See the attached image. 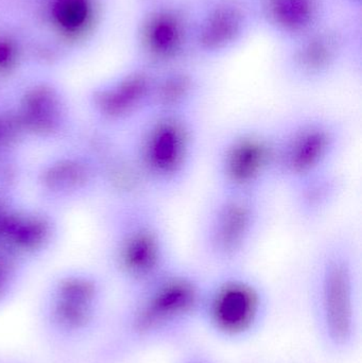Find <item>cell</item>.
<instances>
[{
    "mask_svg": "<svg viewBox=\"0 0 362 363\" xmlns=\"http://www.w3.org/2000/svg\"><path fill=\"white\" fill-rule=\"evenodd\" d=\"M315 332L333 355H346L361 338L359 264L353 239L335 234L321 243L310 273Z\"/></svg>",
    "mask_w": 362,
    "mask_h": 363,
    "instance_id": "obj_1",
    "label": "cell"
},
{
    "mask_svg": "<svg viewBox=\"0 0 362 363\" xmlns=\"http://www.w3.org/2000/svg\"><path fill=\"white\" fill-rule=\"evenodd\" d=\"M206 279L184 264H170L137 290L121 323L125 347H152L174 342L199 323Z\"/></svg>",
    "mask_w": 362,
    "mask_h": 363,
    "instance_id": "obj_2",
    "label": "cell"
},
{
    "mask_svg": "<svg viewBox=\"0 0 362 363\" xmlns=\"http://www.w3.org/2000/svg\"><path fill=\"white\" fill-rule=\"evenodd\" d=\"M269 315L267 288L242 267L221 269L206 279L199 324L217 340L247 342L265 328Z\"/></svg>",
    "mask_w": 362,
    "mask_h": 363,
    "instance_id": "obj_3",
    "label": "cell"
},
{
    "mask_svg": "<svg viewBox=\"0 0 362 363\" xmlns=\"http://www.w3.org/2000/svg\"><path fill=\"white\" fill-rule=\"evenodd\" d=\"M265 198L215 190L198 230V242L208 262L219 270L240 267L263 233Z\"/></svg>",
    "mask_w": 362,
    "mask_h": 363,
    "instance_id": "obj_4",
    "label": "cell"
},
{
    "mask_svg": "<svg viewBox=\"0 0 362 363\" xmlns=\"http://www.w3.org/2000/svg\"><path fill=\"white\" fill-rule=\"evenodd\" d=\"M200 132L196 115L148 114L138 145V168L150 189L174 194L197 163Z\"/></svg>",
    "mask_w": 362,
    "mask_h": 363,
    "instance_id": "obj_5",
    "label": "cell"
},
{
    "mask_svg": "<svg viewBox=\"0 0 362 363\" xmlns=\"http://www.w3.org/2000/svg\"><path fill=\"white\" fill-rule=\"evenodd\" d=\"M215 190L266 196L278 182L276 127L248 123L227 131L213 157Z\"/></svg>",
    "mask_w": 362,
    "mask_h": 363,
    "instance_id": "obj_6",
    "label": "cell"
},
{
    "mask_svg": "<svg viewBox=\"0 0 362 363\" xmlns=\"http://www.w3.org/2000/svg\"><path fill=\"white\" fill-rule=\"evenodd\" d=\"M278 182L290 185L337 166L346 127L337 117L302 113L276 127Z\"/></svg>",
    "mask_w": 362,
    "mask_h": 363,
    "instance_id": "obj_7",
    "label": "cell"
},
{
    "mask_svg": "<svg viewBox=\"0 0 362 363\" xmlns=\"http://www.w3.org/2000/svg\"><path fill=\"white\" fill-rule=\"evenodd\" d=\"M127 233L123 272L138 290L174 264L171 245L164 220L150 206L134 213Z\"/></svg>",
    "mask_w": 362,
    "mask_h": 363,
    "instance_id": "obj_8",
    "label": "cell"
},
{
    "mask_svg": "<svg viewBox=\"0 0 362 363\" xmlns=\"http://www.w3.org/2000/svg\"><path fill=\"white\" fill-rule=\"evenodd\" d=\"M285 188L295 221L312 226L320 223L337 206L346 190V179L336 166Z\"/></svg>",
    "mask_w": 362,
    "mask_h": 363,
    "instance_id": "obj_9",
    "label": "cell"
},
{
    "mask_svg": "<svg viewBox=\"0 0 362 363\" xmlns=\"http://www.w3.org/2000/svg\"><path fill=\"white\" fill-rule=\"evenodd\" d=\"M200 93L197 83L186 74H171L153 82L148 114L196 115Z\"/></svg>",
    "mask_w": 362,
    "mask_h": 363,
    "instance_id": "obj_10",
    "label": "cell"
},
{
    "mask_svg": "<svg viewBox=\"0 0 362 363\" xmlns=\"http://www.w3.org/2000/svg\"><path fill=\"white\" fill-rule=\"evenodd\" d=\"M178 363H216L203 352L191 351L182 356Z\"/></svg>",
    "mask_w": 362,
    "mask_h": 363,
    "instance_id": "obj_11",
    "label": "cell"
}]
</instances>
